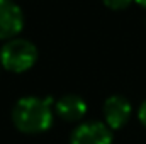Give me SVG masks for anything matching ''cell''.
Listing matches in <instances>:
<instances>
[{"instance_id":"cell-1","label":"cell","mask_w":146,"mask_h":144,"mask_svg":"<svg viewBox=\"0 0 146 144\" xmlns=\"http://www.w3.org/2000/svg\"><path fill=\"white\" fill-rule=\"evenodd\" d=\"M53 98L24 97L17 100L12 110L14 126L26 134H39L51 127L53 124Z\"/></svg>"},{"instance_id":"cell-2","label":"cell","mask_w":146,"mask_h":144,"mask_svg":"<svg viewBox=\"0 0 146 144\" xmlns=\"http://www.w3.org/2000/svg\"><path fill=\"white\" fill-rule=\"evenodd\" d=\"M37 61V48L27 39L14 37L0 49V65L12 73H24L31 70Z\"/></svg>"},{"instance_id":"cell-3","label":"cell","mask_w":146,"mask_h":144,"mask_svg":"<svg viewBox=\"0 0 146 144\" xmlns=\"http://www.w3.org/2000/svg\"><path fill=\"white\" fill-rule=\"evenodd\" d=\"M70 144H112V131L106 122H83L72 132Z\"/></svg>"},{"instance_id":"cell-4","label":"cell","mask_w":146,"mask_h":144,"mask_svg":"<svg viewBox=\"0 0 146 144\" xmlns=\"http://www.w3.org/2000/svg\"><path fill=\"white\" fill-rule=\"evenodd\" d=\"M24 27V14L14 0H0V39H14Z\"/></svg>"},{"instance_id":"cell-5","label":"cell","mask_w":146,"mask_h":144,"mask_svg":"<svg viewBox=\"0 0 146 144\" xmlns=\"http://www.w3.org/2000/svg\"><path fill=\"white\" fill-rule=\"evenodd\" d=\"M133 107L129 100L122 95H112L104 102V119L110 131L124 127L131 117Z\"/></svg>"},{"instance_id":"cell-6","label":"cell","mask_w":146,"mask_h":144,"mask_svg":"<svg viewBox=\"0 0 146 144\" xmlns=\"http://www.w3.org/2000/svg\"><path fill=\"white\" fill-rule=\"evenodd\" d=\"M54 110H56V114L63 120H66V122H76V120H80L87 114V104H85V100L82 97L70 93V95L61 97L54 104Z\"/></svg>"},{"instance_id":"cell-7","label":"cell","mask_w":146,"mask_h":144,"mask_svg":"<svg viewBox=\"0 0 146 144\" xmlns=\"http://www.w3.org/2000/svg\"><path fill=\"white\" fill-rule=\"evenodd\" d=\"M102 2L110 10H124L133 3V0H102Z\"/></svg>"},{"instance_id":"cell-8","label":"cell","mask_w":146,"mask_h":144,"mask_svg":"<svg viewBox=\"0 0 146 144\" xmlns=\"http://www.w3.org/2000/svg\"><path fill=\"white\" fill-rule=\"evenodd\" d=\"M138 119H139V122L146 127V100H143L139 108H138Z\"/></svg>"},{"instance_id":"cell-9","label":"cell","mask_w":146,"mask_h":144,"mask_svg":"<svg viewBox=\"0 0 146 144\" xmlns=\"http://www.w3.org/2000/svg\"><path fill=\"white\" fill-rule=\"evenodd\" d=\"M134 2H136L138 5H141L143 9H146V0H134Z\"/></svg>"}]
</instances>
